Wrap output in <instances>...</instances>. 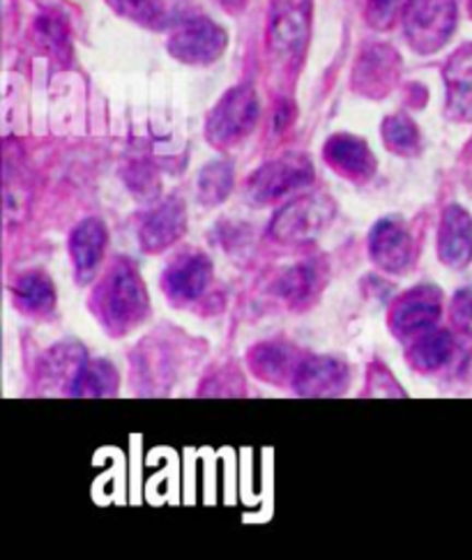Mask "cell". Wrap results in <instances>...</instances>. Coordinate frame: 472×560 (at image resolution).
<instances>
[{
    "mask_svg": "<svg viewBox=\"0 0 472 560\" xmlns=\"http://www.w3.org/2000/svg\"><path fill=\"white\" fill-rule=\"evenodd\" d=\"M326 162L337 171L339 176L367 183L376 174V158L359 137L353 135H334L326 143Z\"/></svg>",
    "mask_w": 472,
    "mask_h": 560,
    "instance_id": "cell-17",
    "label": "cell"
},
{
    "mask_svg": "<svg viewBox=\"0 0 472 560\" xmlns=\"http://www.w3.org/2000/svg\"><path fill=\"white\" fill-rule=\"evenodd\" d=\"M382 141H385V145L392 150V153L403 155V158L417 155L420 143H422L417 125L403 114L390 116L388 120L382 122Z\"/></svg>",
    "mask_w": 472,
    "mask_h": 560,
    "instance_id": "cell-25",
    "label": "cell"
},
{
    "mask_svg": "<svg viewBox=\"0 0 472 560\" xmlns=\"http://www.w3.org/2000/svg\"><path fill=\"white\" fill-rule=\"evenodd\" d=\"M337 214L334 199L328 194H307V197L293 199L274 212L270 222V235L276 243L303 245L316 241Z\"/></svg>",
    "mask_w": 472,
    "mask_h": 560,
    "instance_id": "cell-2",
    "label": "cell"
},
{
    "mask_svg": "<svg viewBox=\"0 0 472 560\" xmlns=\"http://www.w3.org/2000/svg\"><path fill=\"white\" fill-rule=\"evenodd\" d=\"M413 238L408 226L394 218H385L374 224L369 233L371 261L390 275L403 272L413 264Z\"/></svg>",
    "mask_w": 472,
    "mask_h": 560,
    "instance_id": "cell-11",
    "label": "cell"
},
{
    "mask_svg": "<svg viewBox=\"0 0 472 560\" xmlns=\"http://www.w3.org/2000/svg\"><path fill=\"white\" fill-rule=\"evenodd\" d=\"M438 256L449 268H465L472 261V218L461 206H447L438 226Z\"/></svg>",
    "mask_w": 472,
    "mask_h": 560,
    "instance_id": "cell-15",
    "label": "cell"
},
{
    "mask_svg": "<svg viewBox=\"0 0 472 560\" xmlns=\"http://www.w3.org/2000/svg\"><path fill=\"white\" fill-rule=\"evenodd\" d=\"M88 360V353L81 347L79 341H62L58 347H54L45 358H42V376L51 383H62L68 385L72 383V378L79 374V370L83 368V362Z\"/></svg>",
    "mask_w": 472,
    "mask_h": 560,
    "instance_id": "cell-23",
    "label": "cell"
},
{
    "mask_svg": "<svg viewBox=\"0 0 472 560\" xmlns=\"http://www.w3.org/2000/svg\"><path fill=\"white\" fill-rule=\"evenodd\" d=\"M261 102L251 85H235L214 106L205 135L214 148H228L243 141L259 122Z\"/></svg>",
    "mask_w": 472,
    "mask_h": 560,
    "instance_id": "cell-4",
    "label": "cell"
},
{
    "mask_svg": "<svg viewBox=\"0 0 472 560\" xmlns=\"http://www.w3.org/2000/svg\"><path fill=\"white\" fill-rule=\"evenodd\" d=\"M311 31V0H272L268 51L279 65L303 58Z\"/></svg>",
    "mask_w": 472,
    "mask_h": 560,
    "instance_id": "cell-3",
    "label": "cell"
},
{
    "mask_svg": "<svg viewBox=\"0 0 472 560\" xmlns=\"http://www.w3.org/2000/svg\"><path fill=\"white\" fill-rule=\"evenodd\" d=\"M470 16H472V0H470Z\"/></svg>",
    "mask_w": 472,
    "mask_h": 560,
    "instance_id": "cell-31",
    "label": "cell"
},
{
    "mask_svg": "<svg viewBox=\"0 0 472 560\" xmlns=\"http://www.w3.org/2000/svg\"><path fill=\"white\" fill-rule=\"evenodd\" d=\"M442 314V293L436 287H415L392 305L390 328L399 339L436 328Z\"/></svg>",
    "mask_w": 472,
    "mask_h": 560,
    "instance_id": "cell-9",
    "label": "cell"
},
{
    "mask_svg": "<svg viewBox=\"0 0 472 560\" xmlns=\"http://www.w3.org/2000/svg\"><path fill=\"white\" fill-rule=\"evenodd\" d=\"M314 180V166L305 155L288 153L263 164L247 180V199L253 206H268L282 201L291 191Z\"/></svg>",
    "mask_w": 472,
    "mask_h": 560,
    "instance_id": "cell-6",
    "label": "cell"
},
{
    "mask_svg": "<svg viewBox=\"0 0 472 560\" xmlns=\"http://www.w3.org/2000/svg\"><path fill=\"white\" fill-rule=\"evenodd\" d=\"M369 381H376V383H380V385H385V383H388V385H397L394 378H392V374L385 372V370H374ZM369 393H371V395H380V397H385V395H388V397H403V390H399V387H392V390H390V387H388V390H376V387H374V390H369Z\"/></svg>",
    "mask_w": 472,
    "mask_h": 560,
    "instance_id": "cell-30",
    "label": "cell"
},
{
    "mask_svg": "<svg viewBox=\"0 0 472 560\" xmlns=\"http://www.w3.org/2000/svg\"><path fill=\"white\" fill-rule=\"evenodd\" d=\"M187 231V208L180 199L170 197L145 214L139 226V245L148 254H160L178 243Z\"/></svg>",
    "mask_w": 472,
    "mask_h": 560,
    "instance_id": "cell-12",
    "label": "cell"
},
{
    "mask_svg": "<svg viewBox=\"0 0 472 560\" xmlns=\"http://www.w3.org/2000/svg\"><path fill=\"white\" fill-rule=\"evenodd\" d=\"M351 381V368L332 355H307L299 360L293 387L303 397H337Z\"/></svg>",
    "mask_w": 472,
    "mask_h": 560,
    "instance_id": "cell-10",
    "label": "cell"
},
{
    "mask_svg": "<svg viewBox=\"0 0 472 560\" xmlns=\"http://www.w3.org/2000/svg\"><path fill=\"white\" fill-rule=\"evenodd\" d=\"M118 385L120 378L111 362L88 358L68 385L66 393L70 397H116Z\"/></svg>",
    "mask_w": 472,
    "mask_h": 560,
    "instance_id": "cell-22",
    "label": "cell"
},
{
    "mask_svg": "<svg viewBox=\"0 0 472 560\" xmlns=\"http://www.w3.org/2000/svg\"><path fill=\"white\" fill-rule=\"evenodd\" d=\"M109 3L127 19L141 21V24H150L160 16L162 0H109Z\"/></svg>",
    "mask_w": 472,
    "mask_h": 560,
    "instance_id": "cell-28",
    "label": "cell"
},
{
    "mask_svg": "<svg viewBox=\"0 0 472 560\" xmlns=\"http://www.w3.org/2000/svg\"><path fill=\"white\" fill-rule=\"evenodd\" d=\"M408 3H411V0H369L367 3L369 24L378 31L390 28L397 21V16L405 12Z\"/></svg>",
    "mask_w": 472,
    "mask_h": 560,
    "instance_id": "cell-27",
    "label": "cell"
},
{
    "mask_svg": "<svg viewBox=\"0 0 472 560\" xmlns=\"http://www.w3.org/2000/svg\"><path fill=\"white\" fill-rule=\"evenodd\" d=\"M106 243H109V231H106V224L97 218L79 222L70 233V254L79 284L93 282L104 258Z\"/></svg>",
    "mask_w": 472,
    "mask_h": 560,
    "instance_id": "cell-16",
    "label": "cell"
},
{
    "mask_svg": "<svg viewBox=\"0 0 472 560\" xmlns=\"http://www.w3.org/2000/svg\"><path fill=\"white\" fill-rule=\"evenodd\" d=\"M447 116L472 120V45L459 49L445 68Z\"/></svg>",
    "mask_w": 472,
    "mask_h": 560,
    "instance_id": "cell-18",
    "label": "cell"
},
{
    "mask_svg": "<svg viewBox=\"0 0 472 560\" xmlns=\"http://www.w3.org/2000/svg\"><path fill=\"white\" fill-rule=\"evenodd\" d=\"M37 37L54 56L68 58V54H70L68 28L58 16H42L37 21Z\"/></svg>",
    "mask_w": 472,
    "mask_h": 560,
    "instance_id": "cell-26",
    "label": "cell"
},
{
    "mask_svg": "<svg viewBox=\"0 0 472 560\" xmlns=\"http://www.w3.org/2000/svg\"><path fill=\"white\" fill-rule=\"evenodd\" d=\"M226 31L201 16L180 26L168 39V54L187 65H210L226 49Z\"/></svg>",
    "mask_w": 472,
    "mask_h": 560,
    "instance_id": "cell-8",
    "label": "cell"
},
{
    "mask_svg": "<svg viewBox=\"0 0 472 560\" xmlns=\"http://www.w3.org/2000/svg\"><path fill=\"white\" fill-rule=\"evenodd\" d=\"M328 279V266L323 258H305L276 279L274 293L293 310H305L314 303V298L323 291Z\"/></svg>",
    "mask_w": 472,
    "mask_h": 560,
    "instance_id": "cell-14",
    "label": "cell"
},
{
    "mask_svg": "<svg viewBox=\"0 0 472 560\" xmlns=\"http://www.w3.org/2000/svg\"><path fill=\"white\" fill-rule=\"evenodd\" d=\"M401 60L392 47L374 45L364 51L355 65L353 89L359 95L382 97L388 95L399 79Z\"/></svg>",
    "mask_w": 472,
    "mask_h": 560,
    "instance_id": "cell-13",
    "label": "cell"
},
{
    "mask_svg": "<svg viewBox=\"0 0 472 560\" xmlns=\"http://www.w3.org/2000/svg\"><path fill=\"white\" fill-rule=\"evenodd\" d=\"M91 310L102 328L114 337H122L141 326L150 314V298L132 261L116 258L93 291Z\"/></svg>",
    "mask_w": 472,
    "mask_h": 560,
    "instance_id": "cell-1",
    "label": "cell"
},
{
    "mask_svg": "<svg viewBox=\"0 0 472 560\" xmlns=\"http://www.w3.org/2000/svg\"><path fill=\"white\" fill-rule=\"evenodd\" d=\"M12 293H14L16 307H21L31 316H47L54 312L58 303L56 287L49 279V275H45L42 270H31L21 275L12 287Z\"/></svg>",
    "mask_w": 472,
    "mask_h": 560,
    "instance_id": "cell-21",
    "label": "cell"
},
{
    "mask_svg": "<svg viewBox=\"0 0 472 560\" xmlns=\"http://www.w3.org/2000/svg\"><path fill=\"white\" fill-rule=\"evenodd\" d=\"M457 355V339L449 330L432 328L422 332L415 343L408 349V362L420 374H434L447 368Z\"/></svg>",
    "mask_w": 472,
    "mask_h": 560,
    "instance_id": "cell-20",
    "label": "cell"
},
{
    "mask_svg": "<svg viewBox=\"0 0 472 560\" xmlns=\"http://www.w3.org/2000/svg\"><path fill=\"white\" fill-rule=\"evenodd\" d=\"M452 323L455 328L472 339V291L461 289L452 300Z\"/></svg>",
    "mask_w": 472,
    "mask_h": 560,
    "instance_id": "cell-29",
    "label": "cell"
},
{
    "mask_svg": "<svg viewBox=\"0 0 472 560\" xmlns=\"http://www.w3.org/2000/svg\"><path fill=\"white\" fill-rule=\"evenodd\" d=\"M212 282V261L197 249H187L170 261L162 277V289L178 307L194 305Z\"/></svg>",
    "mask_w": 472,
    "mask_h": 560,
    "instance_id": "cell-7",
    "label": "cell"
},
{
    "mask_svg": "<svg viewBox=\"0 0 472 560\" xmlns=\"http://www.w3.org/2000/svg\"><path fill=\"white\" fill-rule=\"evenodd\" d=\"M403 28L417 54H436L457 28V0H411L403 12Z\"/></svg>",
    "mask_w": 472,
    "mask_h": 560,
    "instance_id": "cell-5",
    "label": "cell"
},
{
    "mask_svg": "<svg viewBox=\"0 0 472 560\" xmlns=\"http://www.w3.org/2000/svg\"><path fill=\"white\" fill-rule=\"evenodd\" d=\"M233 189V166L228 162L208 164L197 180L199 201L205 206H217L228 199Z\"/></svg>",
    "mask_w": 472,
    "mask_h": 560,
    "instance_id": "cell-24",
    "label": "cell"
},
{
    "mask_svg": "<svg viewBox=\"0 0 472 560\" xmlns=\"http://www.w3.org/2000/svg\"><path fill=\"white\" fill-rule=\"evenodd\" d=\"M249 368L251 372L259 376L266 383L279 385L286 378L293 381L297 364L303 358H297L295 349L291 343L284 341H263L259 347H253L249 351Z\"/></svg>",
    "mask_w": 472,
    "mask_h": 560,
    "instance_id": "cell-19",
    "label": "cell"
}]
</instances>
